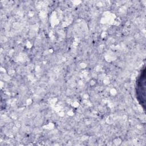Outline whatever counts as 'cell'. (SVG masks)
<instances>
[{
	"instance_id": "1",
	"label": "cell",
	"mask_w": 146,
	"mask_h": 146,
	"mask_svg": "<svg viewBox=\"0 0 146 146\" xmlns=\"http://www.w3.org/2000/svg\"><path fill=\"white\" fill-rule=\"evenodd\" d=\"M145 72H141L140 76L138 78L137 82V97L138 101L140 102V104H144L143 101H145Z\"/></svg>"
}]
</instances>
